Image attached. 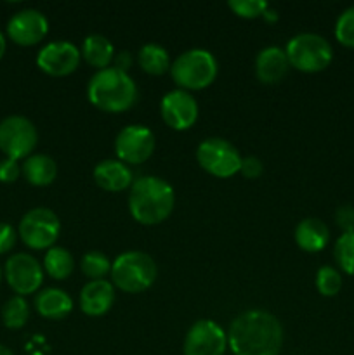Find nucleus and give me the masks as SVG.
Returning a JSON list of instances; mask_svg holds the SVG:
<instances>
[{
	"instance_id": "nucleus-1",
	"label": "nucleus",
	"mask_w": 354,
	"mask_h": 355,
	"mask_svg": "<svg viewBox=\"0 0 354 355\" xmlns=\"http://www.w3.org/2000/svg\"><path fill=\"white\" fill-rule=\"evenodd\" d=\"M283 347V328L266 311H246L231 322L228 349L233 355H278Z\"/></svg>"
},
{
	"instance_id": "nucleus-10",
	"label": "nucleus",
	"mask_w": 354,
	"mask_h": 355,
	"mask_svg": "<svg viewBox=\"0 0 354 355\" xmlns=\"http://www.w3.org/2000/svg\"><path fill=\"white\" fill-rule=\"evenodd\" d=\"M155 151V135L144 125H128L121 128L115 141V153L125 165H141Z\"/></svg>"
},
{
	"instance_id": "nucleus-29",
	"label": "nucleus",
	"mask_w": 354,
	"mask_h": 355,
	"mask_svg": "<svg viewBox=\"0 0 354 355\" xmlns=\"http://www.w3.org/2000/svg\"><path fill=\"white\" fill-rule=\"evenodd\" d=\"M335 38L344 47L354 49V6L344 10L337 19Z\"/></svg>"
},
{
	"instance_id": "nucleus-8",
	"label": "nucleus",
	"mask_w": 354,
	"mask_h": 355,
	"mask_svg": "<svg viewBox=\"0 0 354 355\" xmlns=\"http://www.w3.org/2000/svg\"><path fill=\"white\" fill-rule=\"evenodd\" d=\"M198 165L210 175L229 179L242 168V155L226 139L210 137L201 142L196 149Z\"/></svg>"
},
{
	"instance_id": "nucleus-11",
	"label": "nucleus",
	"mask_w": 354,
	"mask_h": 355,
	"mask_svg": "<svg viewBox=\"0 0 354 355\" xmlns=\"http://www.w3.org/2000/svg\"><path fill=\"white\" fill-rule=\"evenodd\" d=\"M184 355H224L228 350V333L210 319L194 322L184 338Z\"/></svg>"
},
{
	"instance_id": "nucleus-5",
	"label": "nucleus",
	"mask_w": 354,
	"mask_h": 355,
	"mask_svg": "<svg viewBox=\"0 0 354 355\" xmlns=\"http://www.w3.org/2000/svg\"><path fill=\"white\" fill-rule=\"evenodd\" d=\"M219 64L214 54L203 49H191L183 52L170 64L172 80L180 87V90H203L217 78Z\"/></svg>"
},
{
	"instance_id": "nucleus-13",
	"label": "nucleus",
	"mask_w": 354,
	"mask_h": 355,
	"mask_svg": "<svg viewBox=\"0 0 354 355\" xmlns=\"http://www.w3.org/2000/svg\"><path fill=\"white\" fill-rule=\"evenodd\" d=\"M82 52L75 44L66 40L51 42L44 45L37 55V66L49 76H68L78 68Z\"/></svg>"
},
{
	"instance_id": "nucleus-37",
	"label": "nucleus",
	"mask_w": 354,
	"mask_h": 355,
	"mask_svg": "<svg viewBox=\"0 0 354 355\" xmlns=\"http://www.w3.org/2000/svg\"><path fill=\"white\" fill-rule=\"evenodd\" d=\"M6 49H7L6 37H3V33H2V31H0V59H2L3 54H6Z\"/></svg>"
},
{
	"instance_id": "nucleus-26",
	"label": "nucleus",
	"mask_w": 354,
	"mask_h": 355,
	"mask_svg": "<svg viewBox=\"0 0 354 355\" xmlns=\"http://www.w3.org/2000/svg\"><path fill=\"white\" fill-rule=\"evenodd\" d=\"M111 263L104 253L101 252H89L80 260V269L83 276L89 277L90 281H99L106 277V274L111 272Z\"/></svg>"
},
{
	"instance_id": "nucleus-9",
	"label": "nucleus",
	"mask_w": 354,
	"mask_h": 355,
	"mask_svg": "<svg viewBox=\"0 0 354 355\" xmlns=\"http://www.w3.org/2000/svg\"><path fill=\"white\" fill-rule=\"evenodd\" d=\"M38 132L24 116H7L0 121V151L10 159H26L35 151Z\"/></svg>"
},
{
	"instance_id": "nucleus-35",
	"label": "nucleus",
	"mask_w": 354,
	"mask_h": 355,
	"mask_svg": "<svg viewBox=\"0 0 354 355\" xmlns=\"http://www.w3.org/2000/svg\"><path fill=\"white\" fill-rule=\"evenodd\" d=\"M115 68L120 69V71H125L127 73V69L132 66V54L130 52L124 51V52H118L117 55H115Z\"/></svg>"
},
{
	"instance_id": "nucleus-24",
	"label": "nucleus",
	"mask_w": 354,
	"mask_h": 355,
	"mask_svg": "<svg viewBox=\"0 0 354 355\" xmlns=\"http://www.w3.org/2000/svg\"><path fill=\"white\" fill-rule=\"evenodd\" d=\"M44 269L52 279H68L71 276L73 269H75V260H73V255L66 248L52 246L44 257Z\"/></svg>"
},
{
	"instance_id": "nucleus-30",
	"label": "nucleus",
	"mask_w": 354,
	"mask_h": 355,
	"mask_svg": "<svg viewBox=\"0 0 354 355\" xmlns=\"http://www.w3.org/2000/svg\"><path fill=\"white\" fill-rule=\"evenodd\" d=\"M228 7L243 19H255L262 17L264 10L267 9V2L264 0H229Z\"/></svg>"
},
{
	"instance_id": "nucleus-14",
	"label": "nucleus",
	"mask_w": 354,
	"mask_h": 355,
	"mask_svg": "<svg viewBox=\"0 0 354 355\" xmlns=\"http://www.w3.org/2000/svg\"><path fill=\"white\" fill-rule=\"evenodd\" d=\"M160 113L167 127L183 132L193 127L198 120V103L186 90L176 89L165 94L160 103Z\"/></svg>"
},
{
	"instance_id": "nucleus-17",
	"label": "nucleus",
	"mask_w": 354,
	"mask_h": 355,
	"mask_svg": "<svg viewBox=\"0 0 354 355\" xmlns=\"http://www.w3.org/2000/svg\"><path fill=\"white\" fill-rule=\"evenodd\" d=\"M94 180L97 186L110 193H120V191L132 187L134 184V173L120 159H104L97 163L94 168Z\"/></svg>"
},
{
	"instance_id": "nucleus-18",
	"label": "nucleus",
	"mask_w": 354,
	"mask_h": 355,
	"mask_svg": "<svg viewBox=\"0 0 354 355\" xmlns=\"http://www.w3.org/2000/svg\"><path fill=\"white\" fill-rule=\"evenodd\" d=\"M287 54L280 47H266L255 58V76L260 83L274 85L281 82L288 73Z\"/></svg>"
},
{
	"instance_id": "nucleus-34",
	"label": "nucleus",
	"mask_w": 354,
	"mask_h": 355,
	"mask_svg": "<svg viewBox=\"0 0 354 355\" xmlns=\"http://www.w3.org/2000/svg\"><path fill=\"white\" fill-rule=\"evenodd\" d=\"M239 173H242L245 179H257V177L262 175V162L255 156H246V158L242 159V168H239Z\"/></svg>"
},
{
	"instance_id": "nucleus-27",
	"label": "nucleus",
	"mask_w": 354,
	"mask_h": 355,
	"mask_svg": "<svg viewBox=\"0 0 354 355\" xmlns=\"http://www.w3.org/2000/svg\"><path fill=\"white\" fill-rule=\"evenodd\" d=\"M337 263L349 276H354V232H344L333 248Z\"/></svg>"
},
{
	"instance_id": "nucleus-31",
	"label": "nucleus",
	"mask_w": 354,
	"mask_h": 355,
	"mask_svg": "<svg viewBox=\"0 0 354 355\" xmlns=\"http://www.w3.org/2000/svg\"><path fill=\"white\" fill-rule=\"evenodd\" d=\"M335 222L344 232H354V207L353 205H342L335 211Z\"/></svg>"
},
{
	"instance_id": "nucleus-22",
	"label": "nucleus",
	"mask_w": 354,
	"mask_h": 355,
	"mask_svg": "<svg viewBox=\"0 0 354 355\" xmlns=\"http://www.w3.org/2000/svg\"><path fill=\"white\" fill-rule=\"evenodd\" d=\"M82 58L92 68L106 69L110 68L115 59L113 44L103 35H89L82 44Z\"/></svg>"
},
{
	"instance_id": "nucleus-3",
	"label": "nucleus",
	"mask_w": 354,
	"mask_h": 355,
	"mask_svg": "<svg viewBox=\"0 0 354 355\" xmlns=\"http://www.w3.org/2000/svg\"><path fill=\"white\" fill-rule=\"evenodd\" d=\"M87 97L97 110L106 113H124L137 101V87L128 73L110 66L106 69H99L90 78Z\"/></svg>"
},
{
	"instance_id": "nucleus-28",
	"label": "nucleus",
	"mask_w": 354,
	"mask_h": 355,
	"mask_svg": "<svg viewBox=\"0 0 354 355\" xmlns=\"http://www.w3.org/2000/svg\"><path fill=\"white\" fill-rule=\"evenodd\" d=\"M316 288L323 297H335L342 288V276L339 270L330 266L319 267L316 272Z\"/></svg>"
},
{
	"instance_id": "nucleus-4",
	"label": "nucleus",
	"mask_w": 354,
	"mask_h": 355,
	"mask_svg": "<svg viewBox=\"0 0 354 355\" xmlns=\"http://www.w3.org/2000/svg\"><path fill=\"white\" fill-rule=\"evenodd\" d=\"M111 279L125 293H142L149 290L158 276L156 263L144 252H125L111 263Z\"/></svg>"
},
{
	"instance_id": "nucleus-6",
	"label": "nucleus",
	"mask_w": 354,
	"mask_h": 355,
	"mask_svg": "<svg viewBox=\"0 0 354 355\" xmlns=\"http://www.w3.org/2000/svg\"><path fill=\"white\" fill-rule=\"evenodd\" d=\"M285 54L290 66L298 71L319 73L332 62L333 49L321 35L301 33L288 40Z\"/></svg>"
},
{
	"instance_id": "nucleus-38",
	"label": "nucleus",
	"mask_w": 354,
	"mask_h": 355,
	"mask_svg": "<svg viewBox=\"0 0 354 355\" xmlns=\"http://www.w3.org/2000/svg\"><path fill=\"white\" fill-rule=\"evenodd\" d=\"M0 355H14V354L10 352L6 345H2V343H0Z\"/></svg>"
},
{
	"instance_id": "nucleus-16",
	"label": "nucleus",
	"mask_w": 354,
	"mask_h": 355,
	"mask_svg": "<svg viewBox=\"0 0 354 355\" xmlns=\"http://www.w3.org/2000/svg\"><path fill=\"white\" fill-rule=\"evenodd\" d=\"M115 304V288L110 281H89L80 291V309L89 318H101Z\"/></svg>"
},
{
	"instance_id": "nucleus-25",
	"label": "nucleus",
	"mask_w": 354,
	"mask_h": 355,
	"mask_svg": "<svg viewBox=\"0 0 354 355\" xmlns=\"http://www.w3.org/2000/svg\"><path fill=\"white\" fill-rule=\"evenodd\" d=\"M28 318H30V307L23 297L16 295L6 302L2 309V321L6 328L21 329L28 322Z\"/></svg>"
},
{
	"instance_id": "nucleus-7",
	"label": "nucleus",
	"mask_w": 354,
	"mask_h": 355,
	"mask_svg": "<svg viewBox=\"0 0 354 355\" xmlns=\"http://www.w3.org/2000/svg\"><path fill=\"white\" fill-rule=\"evenodd\" d=\"M61 222L49 208H33L23 215L17 227L21 241L31 250H49L58 241Z\"/></svg>"
},
{
	"instance_id": "nucleus-21",
	"label": "nucleus",
	"mask_w": 354,
	"mask_h": 355,
	"mask_svg": "<svg viewBox=\"0 0 354 355\" xmlns=\"http://www.w3.org/2000/svg\"><path fill=\"white\" fill-rule=\"evenodd\" d=\"M24 179L37 187L51 186L58 175V165L54 159L47 155H31L24 159L21 166Z\"/></svg>"
},
{
	"instance_id": "nucleus-36",
	"label": "nucleus",
	"mask_w": 354,
	"mask_h": 355,
	"mask_svg": "<svg viewBox=\"0 0 354 355\" xmlns=\"http://www.w3.org/2000/svg\"><path fill=\"white\" fill-rule=\"evenodd\" d=\"M262 17L267 21V23L273 24V23H276V21H278V12H276V10H271L269 7H267V9L264 10Z\"/></svg>"
},
{
	"instance_id": "nucleus-19",
	"label": "nucleus",
	"mask_w": 354,
	"mask_h": 355,
	"mask_svg": "<svg viewBox=\"0 0 354 355\" xmlns=\"http://www.w3.org/2000/svg\"><path fill=\"white\" fill-rule=\"evenodd\" d=\"M330 241V229L319 218H304L295 227V243L307 253H318L326 248Z\"/></svg>"
},
{
	"instance_id": "nucleus-39",
	"label": "nucleus",
	"mask_w": 354,
	"mask_h": 355,
	"mask_svg": "<svg viewBox=\"0 0 354 355\" xmlns=\"http://www.w3.org/2000/svg\"><path fill=\"white\" fill-rule=\"evenodd\" d=\"M0 281H2V267H0Z\"/></svg>"
},
{
	"instance_id": "nucleus-23",
	"label": "nucleus",
	"mask_w": 354,
	"mask_h": 355,
	"mask_svg": "<svg viewBox=\"0 0 354 355\" xmlns=\"http://www.w3.org/2000/svg\"><path fill=\"white\" fill-rule=\"evenodd\" d=\"M137 64L148 75L160 76L170 71V58L169 52L158 44H146L139 49Z\"/></svg>"
},
{
	"instance_id": "nucleus-2",
	"label": "nucleus",
	"mask_w": 354,
	"mask_h": 355,
	"mask_svg": "<svg viewBox=\"0 0 354 355\" xmlns=\"http://www.w3.org/2000/svg\"><path fill=\"white\" fill-rule=\"evenodd\" d=\"M176 207L172 186L162 177L144 175L134 180L128 194V210L132 218L142 225H158L165 222Z\"/></svg>"
},
{
	"instance_id": "nucleus-33",
	"label": "nucleus",
	"mask_w": 354,
	"mask_h": 355,
	"mask_svg": "<svg viewBox=\"0 0 354 355\" xmlns=\"http://www.w3.org/2000/svg\"><path fill=\"white\" fill-rule=\"evenodd\" d=\"M16 229L10 224H6V222H0V255L10 252L16 245Z\"/></svg>"
},
{
	"instance_id": "nucleus-15",
	"label": "nucleus",
	"mask_w": 354,
	"mask_h": 355,
	"mask_svg": "<svg viewBox=\"0 0 354 355\" xmlns=\"http://www.w3.org/2000/svg\"><path fill=\"white\" fill-rule=\"evenodd\" d=\"M49 31V21L40 10L24 9L14 14L7 23V35L10 40L23 47L37 45Z\"/></svg>"
},
{
	"instance_id": "nucleus-12",
	"label": "nucleus",
	"mask_w": 354,
	"mask_h": 355,
	"mask_svg": "<svg viewBox=\"0 0 354 355\" xmlns=\"http://www.w3.org/2000/svg\"><path fill=\"white\" fill-rule=\"evenodd\" d=\"M3 276H6L7 284L19 297L35 293L44 283L42 266L35 257L28 255V253H16L10 257L3 267Z\"/></svg>"
},
{
	"instance_id": "nucleus-20",
	"label": "nucleus",
	"mask_w": 354,
	"mask_h": 355,
	"mask_svg": "<svg viewBox=\"0 0 354 355\" xmlns=\"http://www.w3.org/2000/svg\"><path fill=\"white\" fill-rule=\"evenodd\" d=\"M35 309L44 319L59 321L73 311V300L66 291L59 288H47L35 298Z\"/></svg>"
},
{
	"instance_id": "nucleus-32",
	"label": "nucleus",
	"mask_w": 354,
	"mask_h": 355,
	"mask_svg": "<svg viewBox=\"0 0 354 355\" xmlns=\"http://www.w3.org/2000/svg\"><path fill=\"white\" fill-rule=\"evenodd\" d=\"M19 175H21V166L17 165L16 159L6 158L3 162H0V182L12 184L16 182Z\"/></svg>"
}]
</instances>
